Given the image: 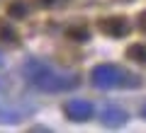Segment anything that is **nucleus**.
<instances>
[{"label": "nucleus", "instance_id": "f257e3e1", "mask_svg": "<svg viewBox=\"0 0 146 133\" xmlns=\"http://www.w3.org/2000/svg\"><path fill=\"white\" fill-rule=\"evenodd\" d=\"M22 75L32 82L39 90H46V92H58V90H68V87L76 85V77L73 75H61V73H54L46 63L42 61H27L22 66Z\"/></svg>", "mask_w": 146, "mask_h": 133}, {"label": "nucleus", "instance_id": "f03ea898", "mask_svg": "<svg viewBox=\"0 0 146 133\" xmlns=\"http://www.w3.org/2000/svg\"><path fill=\"white\" fill-rule=\"evenodd\" d=\"M124 77H127L124 70L117 68L115 63H102V66L93 68V82L98 87H117V85H122Z\"/></svg>", "mask_w": 146, "mask_h": 133}, {"label": "nucleus", "instance_id": "7ed1b4c3", "mask_svg": "<svg viewBox=\"0 0 146 133\" xmlns=\"http://www.w3.org/2000/svg\"><path fill=\"white\" fill-rule=\"evenodd\" d=\"M63 114H66V119H71V121H88L95 114V107L90 102H85V99H71V102H66V107H63Z\"/></svg>", "mask_w": 146, "mask_h": 133}, {"label": "nucleus", "instance_id": "20e7f679", "mask_svg": "<svg viewBox=\"0 0 146 133\" xmlns=\"http://www.w3.org/2000/svg\"><path fill=\"white\" fill-rule=\"evenodd\" d=\"M98 29L107 36H127L129 34V22L124 17H105L98 22Z\"/></svg>", "mask_w": 146, "mask_h": 133}, {"label": "nucleus", "instance_id": "39448f33", "mask_svg": "<svg viewBox=\"0 0 146 133\" xmlns=\"http://www.w3.org/2000/svg\"><path fill=\"white\" fill-rule=\"evenodd\" d=\"M127 56L131 61H139V63H146V44H134V46L127 48Z\"/></svg>", "mask_w": 146, "mask_h": 133}, {"label": "nucleus", "instance_id": "423d86ee", "mask_svg": "<svg viewBox=\"0 0 146 133\" xmlns=\"http://www.w3.org/2000/svg\"><path fill=\"white\" fill-rule=\"evenodd\" d=\"M105 123H124V111H119V109H107V111L102 114Z\"/></svg>", "mask_w": 146, "mask_h": 133}, {"label": "nucleus", "instance_id": "0eeeda50", "mask_svg": "<svg viewBox=\"0 0 146 133\" xmlns=\"http://www.w3.org/2000/svg\"><path fill=\"white\" fill-rule=\"evenodd\" d=\"M66 36H68V39H80V41H85V39H88V29H85V27H71V29L66 31Z\"/></svg>", "mask_w": 146, "mask_h": 133}, {"label": "nucleus", "instance_id": "6e6552de", "mask_svg": "<svg viewBox=\"0 0 146 133\" xmlns=\"http://www.w3.org/2000/svg\"><path fill=\"white\" fill-rule=\"evenodd\" d=\"M0 39H7V41H15V31H12V27L7 24V22H3V24H0Z\"/></svg>", "mask_w": 146, "mask_h": 133}, {"label": "nucleus", "instance_id": "1a4fd4ad", "mask_svg": "<svg viewBox=\"0 0 146 133\" xmlns=\"http://www.w3.org/2000/svg\"><path fill=\"white\" fill-rule=\"evenodd\" d=\"M7 12H10V15H25V12H27V7L25 5H22V3H20V5H17V0H15V3H12V5L10 7H7Z\"/></svg>", "mask_w": 146, "mask_h": 133}, {"label": "nucleus", "instance_id": "9d476101", "mask_svg": "<svg viewBox=\"0 0 146 133\" xmlns=\"http://www.w3.org/2000/svg\"><path fill=\"white\" fill-rule=\"evenodd\" d=\"M136 27H139L141 31H146V10L139 12V17H136Z\"/></svg>", "mask_w": 146, "mask_h": 133}, {"label": "nucleus", "instance_id": "9b49d317", "mask_svg": "<svg viewBox=\"0 0 146 133\" xmlns=\"http://www.w3.org/2000/svg\"><path fill=\"white\" fill-rule=\"evenodd\" d=\"M144 119H146V107H144Z\"/></svg>", "mask_w": 146, "mask_h": 133}]
</instances>
